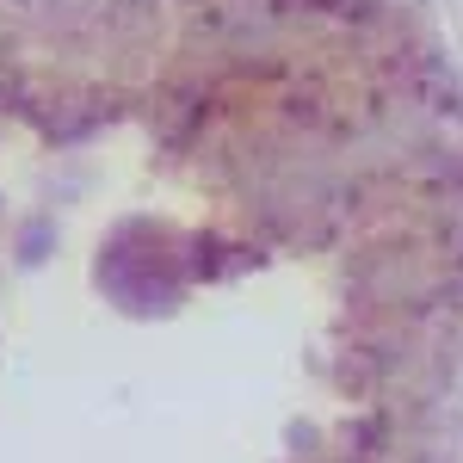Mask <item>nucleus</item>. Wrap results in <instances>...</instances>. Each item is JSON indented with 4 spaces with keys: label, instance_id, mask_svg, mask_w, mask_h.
<instances>
[]
</instances>
